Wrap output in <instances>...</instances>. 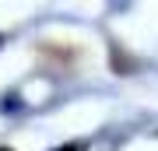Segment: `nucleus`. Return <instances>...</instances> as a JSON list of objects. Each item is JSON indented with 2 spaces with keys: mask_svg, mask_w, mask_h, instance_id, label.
I'll return each instance as SVG.
<instances>
[{
  "mask_svg": "<svg viewBox=\"0 0 158 151\" xmlns=\"http://www.w3.org/2000/svg\"><path fill=\"white\" fill-rule=\"evenodd\" d=\"M56 151H81V144H60Z\"/></svg>",
  "mask_w": 158,
  "mask_h": 151,
  "instance_id": "f257e3e1",
  "label": "nucleus"
},
{
  "mask_svg": "<svg viewBox=\"0 0 158 151\" xmlns=\"http://www.w3.org/2000/svg\"><path fill=\"white\" fill-rule=\"evenodd\" d=\"M0 151H11V148H0Z\"/></svg>",
  "mask_w": 158,
  "mask_h": 151,
  "instance_id": "f03ea898",
  "label": "nucleus"
}]
</instances>
